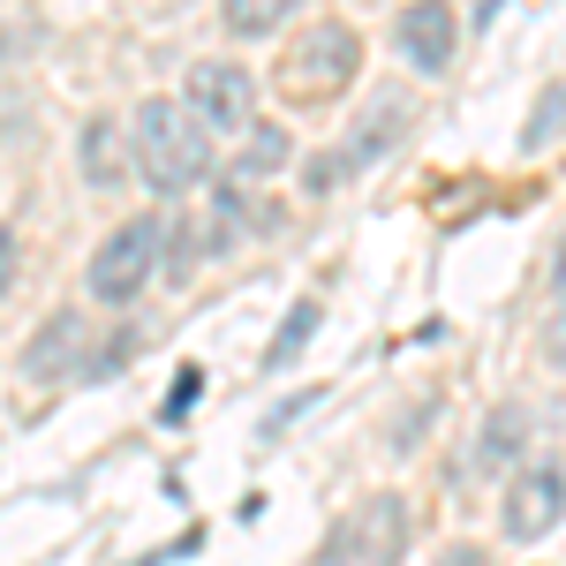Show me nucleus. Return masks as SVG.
<instances>
[{
  "label": "nucleus",
  "mask_w": 566,
  "mask_h": 566,
  "mask_svg": "<svg viewBox=\"0 0 566 566\" xmlns=\"http://www.w3.org/2000/svg\"><path fill=\"white\" fill-rule=\"evenodd\" d=\"M559 129H566V84H544V98H536V114L522 129V151H552Z\"/></svg>",
  "instance_id": "nucleus-15"
},
{
  "label": "nucleus",
  "mask_w": 566,
  "mask_h": 566,
  "mask_svg": "<svg viewBox=\"0 0 566 566\" xmlns=\"http://www.w3.org/2000/svg\"><path fill=\"white\" fill-rule=\"evenodd\" d=\"M438 566H491V559H483V544H453V552H446Z\"/></svg>",
  "instance_id": "nucleus-19"
},
{
  "label": "nucleus",
  "mask_w": 566,
  "mask_h": 566,
  "mask_svg": "<svg viewBox=\"0 0 566 566\" xmlns=\"http://www.w3.org/2000/svg\"><path fill=\"white\" fill-rule=\"evenodd\" d=\"M136 167V144L122 122H106V114H91L84 129H76V175L91 181V189H114V181Z\"/></svg>",
  "instance_id": "nucleus-11"
},
{
  "label": "nucleus",
  "mask_w": 566,
  "mask_h": 566,
  "mask_svg": "<svg viewBox=\"0 0 566 566\" xmlns=\"http://www.w3.org/2000/svg\"><path fill=\"white\" fill-rule=\"evenodd\" d=\"M392 53H400L408 69H423V76H446L453 53H461V15H453V0H408V8L392 15Z\"/></svg>",
  "instance_id": "nucleus-7"
},
{
  "label": "nucleus",
  "mask_w": 566,
  "mask_h": 566,
  "mask_svg": "<svg viewBox=\"0 0 566 566\" xmlns=\"http://www.w3.org/2000/svg\"><path fill=\"white\" fill-rule=\"evenodd\" d=\"M197 386H205V378H197V370H181V378H175V400H167V416H181V408L197 400Z\"/></svg>",
  "instance_id": "nucleus-18"
},
{
  "label": "nucleus",
  "mask_w": 566,
  "mask_h": 566,
  "mask_svg": "<svg viewBox=\"0 0 566 566\" xmlns=\"http://www.w3.org/2000/svg\"><path fill=\"white\" fill-rule=\"evenodd\" d=\"M317 325H325V303H317V295H303V303L287 310V325H280V340L264 348V370H287V363H295V355H303L310 340H317Z\"/></svg>",
  "instance_id": "nucleus-14"
},
{
  "label": "nucleus",
  "mask_w": 566,
  "mask_h": 566,
  "mask_svg": "<svg viewBox=\"0 0 566 566\" xmlns=\"http://www.w3.org/2000/svg\"><path fill=\"white\" fill-rule=\"evenodd\" d=\"M91 363V317L84 310H53L39 325V340L15 355V378L23 386H53V378H84Z\"/></svg>",
  "instance_id": "nucleus-8"
},
{
  "label": "nucleus",
  "mask_w": 566,
  "mask_h": 566,
  "mask_svg": "<svg viewBox=\"0 0 566 566\" xmlns=\"http://www.w3.org/2000/svg\"><path fill=\"white\" fill-rule=\"evenodd\" d=\"M287 167H295V136L280 129V122H258V129L227 151V181H242V189H272Z\"/></svg>",
  "instance_id": "nucleus-10"
},
{
  "label": "nucleus",
  "mask_w": 566,
  "mask_h": 566,
  "mask_svg": "<svg viewBox=\"0 0 566 566\" xmlns=\"http://www.w3.org/2000/svg\"><path fill=\"white\" fill-rule=\"evenodd\" d=\"M536 348H544V363H566V295L552 303V317H544V333H536Z\"/></svg>",
  "instance_id": "nucleus-16"
},
{
  "label": "nucleus",
  "mask_w": 566,
  "mask_h": 566,
  "mask_svg": "<svg viewBox=\"0 0 566 566\" xmlns=\"http://www.w3.org/2000/svg\"><path fill=\"white\" fill-rule=\"evenodd\" d=\"M552 287L566 295V242H559V264H552Z\"/></svg>",
  "instance_id": "nucleus-20"
},
{
  "label": "nucleus",
  "mask_w": 566,
  "mask_h": 566,
  "mask_svg": "<svg viewBox=\"0 0 566 566\" xmlns=\"http://www.w3.org/2000/svg\"><path fill=\"white\" fill-rule=\"evenodd\" d=\"M408 122H416V98H408V91H386V98H370V106H363V122L340 136V159H348L355 175H363V167H378L392 144L408 136Z\"/></svg>",
  "instance_id": "nucleus-9"
},
{
  "label": "nucleus",
  "mask_w": 566,
  "mask_h": 566,
  "mask_svg": "<svg viewBox=\"0 0 566 566\" xmlns=\"http://www.w3.org/2000/svg\"><path fill=\"white\" fill-rule=\"evenodd\" d=\"M129 144H136V175L151 197H181L212 175V151L219 136L189 114V98H144L129 122Z\"/></svg>",
  "instance_id": "nucleus-1"
},
{
  "label": "nucleus",
  "mask_w": 566,
  "mask_h": 566,
  "mask_svg": "<svg viewBox=\"0 0 566 566\" xmlns=\"http://www.w3.org/2000/svg\"><path fill=\"white\" fill-rule=\"evenodd\" d=\"M167 242H175V219H159V212L122 219V227H114V234L91 250V264H84V295H91V303H106V310L136 303V295L151 287V272L167 264Z\"/></svg>",
  "instance_id": "nucleus-2"
},
{
  "label": "nucleus",
  "mask_w": 566,
  "mask_h": 566,
  "mask_svg": "<svg viewBox=\"0 0 566 566\" xmlns=\"http://www.w3.org/2000/svg\"><path fill=\"white\" fill-rule=\"evenodd\" d=\"M522 438H528V408L499 400V408L483 416V431H476V469H506V461L522 453Z\"/></svg>",
  "instance_id": "nucleus-12"
},
{
  "label": "nucleus",
  "mask_w": 566,
  "mask_h": 566,
  "mask_svg": "<svg viewBox=\"0 0 566 566\" xmlns=\"http://www.w3.org/2000/svg\"><path fill=\"white\" fill-rule=\"evenodd\" d=\"M181 98H189V114L212 136H250L258 129V76H250L242 61H197V69L181 76Z\"/></svg>",
  "instance_id": "nucleus-5"
},
{
  "label": "nucleus",
  "mask_w": 566,
  "mask_h": 566,
  "mask_svg": "<svg viewBox=\"0 0 566 566\" xmlns=\"http://www.w3.org/2000/svg\"><path fill=\"white\" fill-rule=\"evenodd\" d=\"M355 175V167H348V159H340V151H325V159H310V189H317V197H325V189H340V181H348Z\"/></svg>",
  "instance_id": "nucleus-17"
},
{
  "label": "nucleus",
  "mask_w": 566,
  "mask_h": 566,
  "mask_svg": "<svg viewBox=\"0 0 566 566\" xmlns=\"http://www.w3.org/2000/svg\"><path fill=\"white\" fill-rule=\"evenodd\" d=\"M400 552H408V499L378 491V499L348 506V522L317 544L310 566H400Z\"/></svg>",
  "instance_id": "nucleus-4"
},
{
  "label": "nucleus",
  "mask_w": 566,
  "mask_h": 566,
  "mask_svg": "<svg viewBox=\"0 0 566 566\" xmlns=\"http://www.w3.org/2000/svg\"><path fill=\"white\" fill-rule=\"evenodd\" d=\"M355 76H363V39H355V23H310L303 39L287 45V61H280V91H287L295 106H325V98H340Z\"/></svg>",
  "instance_id": "nucleus-3"
},
{
  "label": "nucleus",
  "mask_w": 566,
  "mask_h": 566,
  "mask_svg": "<svg viewBox=\"0 0 566 566\" xmlns=\"http://www.w3.org/2000/svg\"><path fill=\"white\" fill-rule=\"evenodd\" d=\"M295 8H303V0H219V23H227L234 39H272Z\"/></svg>",
  "instance_id": "nucleus-13"
},
{
  "label": "nucleus",
  "mask_w": 566,
  "mask_h": 566,
  "mask_svg": "<svg viewBox=\"0 0 566 566\" xmlns=\"http://www.w3.org/2000/svg\"><path fill=\"white\" fill-rule=\"evenodd\" d=\"M566 522V469L559 461H528L522 476L506 483V506H499V528L506 544H536Z\"/></svg>",
  "instance_id": "nucleus-6"
}]
</instances>
